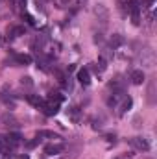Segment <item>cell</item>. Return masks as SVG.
<instances>
[{
	"label": "cell",
	"mask_w": 157,
	"mask_h": 159,
	"mask_svg": "<svg viewBox=\"0 0 157 159\" xmlns=\"http://www.w3.org/2000/svg\"><path fill=\"white\" fill-rule=\"evenodd\" d=\"M139 9H141V2H139V0H129V11H131V17H133V22H135V24L141 22Z\"/></svg>",
	"instance_id": "3957f363"
},
{
	"label": "cell",
	"mask_w": 157,
	"mask_h": 159,
	"mask_svg": "<svg viewBox=\"0 0 157 159\" xmlns=\"http://www.w3.org/2000/svg\"><path fill=\"white\" fill-rule=\"evenodd\" d=\"M129 80H131V83H135V85H142V83H144V72H142V70H133V72L129 74Z\"/></svg>",
	"instance_id": "8992f818"
},
{
	"label": "cell",
	"mask_w": 157,
	"mask_h": 159,
	"mask_svg": "<svg viewBox=\"0 0 157 159\" xmlns=\"http://www.w3.org/2000/svg\"><path fill=\"white\" fill-rule=\"evenodd\" d=\"M37 137H39V139H61L57 133H54V131H46V129L39 131V133H37Z\"/></svg>",
	"instance_id": "8fae6325"
},
{
	"label": "cell",
	"mask_w": 157,
	"mask_h": 159,
	"mask_svg": "<svg viewBox=\"0 0 157 159\" xmlns=\"http://www.w3.org/2000/svg\"><path fill=\"white\" fill-rule=\"evenodd\" d=\"M15 61L19 65H32V56H28V54H17Z\"/></svg>",
	"instance_id": "30bf717a"
},
{
	"label": "cell",
	"mask_w": 157,
	"mask_h": 159,
	"mask_svg": "<svg viewBox=\"0 0 157 159\" xmlns=\"http://www.w3.org/2000/svg\"><path fill=\"white\" fill-rule=\"evenodd\" d=\"M109 43H111V46H113V48H118L120 44H124V37H122L120 34H115V35L111 37V41H109Z\"/></svg>",
	"instance_id": "7c38bea8"
},
{
	"label": "cell",
	"mask_w": 157,
	"mask_h": 159,
	"mask_svg": "<svg viewBox=\"0 0 157 159\" xmlns=\"http://www.w3.org/2000/svg\"><path fill=\"white\" fill-rule=\"evenodd\" d=\"M129 107H131V98H129V96H124V98H122V104L118 106V115H124Z\"/></svg>",
	"instance_id": "9c48e42d"
},
{
	"label": "cell",
	"mask_w": 157,
	"mask_h": 159,
	"mask_svg": "<svg viewBox=\"0 0 157 159\" xmlns=\"http://www.w3.org/2000/svg\"><path fill=\"white\" fill-rule=\"evenodd\" d=\"M78 81L81 85H89V83H91V74H89L87 69H81L78 72Z\"/></svg>",
	"instance_id": "52a82bcc"
},
{
	"label": "cell",
	"mask_w": 157,
	"mask_h": 159,
	"mask_svg": "<svg viewBox=\"0 0 157 159\" xmlns=\"http://www.w3.org/2000/svg\"><path fill=\"white\" fill-rule=\"evenodd\" d=\"M11 146H9V143H7V139H6V135H0V154H11Z\"/></svg>",
	"instance_id": "ba28073f"
},
{
	"label": "cell",
	"mask_w": 157,
	"mask_h": 159,
	"mask_svg": "<svg viewBox=\"0 0 157 159\" xmlns=\"http://www.w3.org/2000/svg\"><path fill=\"white\" fill-rule=\"evenodd\" d=\"M65 150V144H48L44 148V154L46 156H56V154H61Z\"/></svg>",
	"instance_id": "277c9868"
},
{
	"label": "cell",
	"mask_w": 157,
	"mask_h": 159,
	"mask_svg": "<svg viewBox=\"0 0 157 159\" xmlns=\"http://www.w3.org/2000/svg\"><path fill=\"white\" fill-rule=\"evenodd\" d=\"M129 144L133 148H137V150H142V152H148L150 150V143L144 137H133V139H129Z\"/></svg>",
	"instance_id": "7a4b0ae2"
},
{
	"label": "cell",
	"mask_w": 157,
	"mask_h": 159,
	"mask_svg": "<svg viewBox=\"0 0 157 159\" xmlns=\"http://www.w3.org/2000/svg\"><path fill=\"white\" fill-rule=\"evenodd\" d=\"M19 159H28V156H19Z\"/></svg>",
	"instance_id": "2e32d148"
},
{
	"label": "cell",
	"mask_w": 157,
	"mask_h": 159,
	"mask_svg": "<svg viewBox=\"0 0 157 159\" xmlns=\"http://www.w3.org/2000/svg\"><path fill=\"white\" fill-rule=\"evenodd\" d=\"M142 6H144L146 9H150V7L154 6V0H144V4H142Z\"/></svg>",
	"instance_id": "9a60e30c"
},
{
	"label": "cell",
	"mask_w": 157,
	"mask_h": 159,
	"mask_svg": "<svg viewBox=\"0 0 157 159\" xmlns=\"http://www.w3.org/2000/svg\"><path fill=\"white\" fill-rule=\"evenodd\" d=\"M28 100H30V104H32V106H35V107H41V106H43V100H41L39 96L30 94V96H28Z\"/></svg>",
	"instance_id": "5bb4252c"
},
{
	"label": "cell",
	"mask_w": 157,
	"mask_h": 159,
	"mask_svg": "<svg viewBox=\"0 0 157 159\" xmlns=\"http://www.w3.org/2000/svg\"><path fill=\"white\" fill-rule=\"evenodd\" d=\"M59 104H61V100L59 98H48L46 102H43V106H41V109L44 111V115H48V117H52V115H56L57 111H59Z\"/></svg>",
	"instance_id": "6da1fadb"
},
{
	"label": "cell",
	"mask_w": 157,
	"mask_h": 159,
	"mask_svg": "<svg viewBox=\"0 0 157 159\" xmlns=\"http://www.w3.org/2000/svg\"><path fill=\"white\" fill-rule=\"evenodd\" d=\"M9 35H11V37H19V35H24V26H15V28H11Z\"/></svg>",
	"instance_id": "4fadbf2b"
},
{
	"label": "cell",
	"mask_w": 157,
	"mask_h": 159,
	"mask_svg": "<svg viewBox=\"0 0 157 159\" xmlns=\"http://www.w3.org/2000/svg\"><path fill=\"white\" fill-rule=\"evenodd\" d=\"M6 139H7V143H9V146H11V148L19 146V144L22 143V137H20V133H7V135H6Z\"/></svg>",
	"instance_id": "5b68a950"
}]
</instances>
